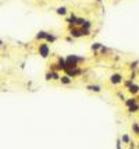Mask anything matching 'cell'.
Returning a JSON list of instances; mask_svg holds the SVG:
<instances>
[{"instance_id":"1","label":"cell","mask_w":139,"mask_h":149,"mask_svg":"<svg viewBox=\"0 0 139 149\" xmlns=\"http://www.w3.org/2000/svg\"><path fill=\"white\" fill-rule=\"evenodd\" d=\"M79 61H82V59H79V57L76 56H68L65 59V63H67V68H76V66Z\"/></svg>"},{"instance_id":"2","label":"cell","mask_w":139,"mask_h":149,"mask_svg":"<svg viewBox=\"0 0 139 149\" xmlns=\"http://www.w3.org/2000/svg\"><path fill=\"white\" fill-rule=\"evenodd\" d=\"M39 54H41L43 59H47L49 54H50V48H49L47 43H41L39 45Z\"/></svg>"},{"instance_id":"3","label":"cell","mask_w":139,"mask_h":149,"mask_svg":"<svg viewBox=\"0 0 139 149\" xmlns=\"http://www.w3.org/2000/svg\"><path fill=\"white\" fill-rule=\"evenodd\" d=\"M70 35L72 36V38H81V36H82V28L72 27V28L70 29Z\"/></svg>"},{"instance_id":"4","label":"cell","mask_w":139,"mask_h":149,"mask_svg":"<svg viewBox=\"0 0 139 149\" xmlns=\"http://www.w3.org/2000/svg\"><path fill=\"white\" fill-rule=\"evenodd\" d=\"M110 81H111V84H120L121 81H122V77H121V74H113L111 75V78H110Z\"/></svg>"},{"instance_id":"5","label":"cell","mask_w":139,"mask_h":149,"mask_svg":"<svg viewBox=\"0 0 139 149\" xmlns=\"http://www.w3.org/2000/svg\"><path fill=\"white\" fill-rule=\"evenodd\" d=\"M56 13H57L58 15H65V14H67V7H64V6H61V7H57Z\"/></svg>"},{"instance_id":"6","label":"cell","mask_w":139,"mask_h":149,"mask_svg":"<svg viewBox=\"0 0 139 149\" xmlns=\"http://www.w3.org/2000/svg\"><path fill=\"white\" fill-rule=\"evenodd\" d=\"M60 81H61V84H65V85L71 84V78H70V75H63V77H60Z\"/></svg>"},{"instance_id":"7","label":"cell","mask_w":139,"mask_h":149,"mask_svg":"<svg viewBox=\"0 0 139 149\" xmlns=\"http://www.w3.org/2000/svg\"><path fill=\"white\" fill-rule=\"evenodd\" d=\"M46 36H47V32H45V31H39L38 32V35H36V39L39 41V39H46Z\"/></svg>"},{"instance_id":"8","label":"cell","mask_w":139,"mask_h":149,"mask_svg":"<svg viewBox=\"0 0 139 149\" xmlns=\"http://www.w3.org/2000/svg\"><path fill=\"white\" fill-rule=\"evenodd\" d=\"M128 88H129V92L133 93V95L139 92V86L138 85H131V86H128Z\"/></svg>"},{"instance_id":"9","label":"cell","mask_w":139,"mask_h":149,"mask_svg":"<svg viewBox=\"0 0 139 149\" xmlns=\"http://www.w3.org/2000/svg\"><path fill=\"white\" fill-rule=\"evenodd\" d=\"M88 89L92 91V92H100V86L99 85H90V86H88Z\"/></svg>"},{"instance_id":"10","label":"cell","mask_w":139,"mask_h":149,"mask_svg":"<svg viewBox=\"0 0 139 149\" xmlns=\"http://www.w3.org/2000/svg\"><path fill=\"white\" fill-rule=\"evenodd\" d=\"M138 110H139V105H138V103H135V105L129 106V113H135V112H138Z\"/></svg>"},{"instance_id":"11","label":"cell","mask_w":139,"mask_h":149,"mask_svg":"<svg viewBox=\"0 0 139 149\" xmlns=\"http://www.w3.org/2000/svg\"><path fill=\"white\" fill-rule=\"evenodd\" d=\"M132 131L136 135H139V124L138 123H133V124H132Z\"/></svg>"},{"instance_id":"12","label":"cell","mask_w":139,"mask_h":149,"mask_svg":"<svg viewBox=\"0 0 139 149\" xmlns=\"http://www.w3.org/2000/svg\"><path fill=\"white\" fill-rule=\"evenodd\" d=\"M135 103H136V99H135V98H131V99H128L127 102H125V105H127L128 107L132 106V105H135Z\"/></svg>"},{"instance_id":"13","label":"cell","mask_w":139,"mask_h":149,"mask_svg":"<svg viewBox=\"0 0 139 149\" xmlns=\"http://www.w3.org/2000/svg\"><path fill=\"white\" fill-rule=\"evenodd\" d=\"M56 41V36H53L52 34H47V36H46V42H54Z\"/></svg>"},{"instance_id":"14","label":"cell","mask_w":139,"mask_h":149,"mask_svg":"<svg viewBox=\"0 0 139 149\" xmlns=\"http://www.w3.org/2000/svg\"><path fill=\"white\" fill-rule=\"evenodd\" d=\"M88 35H90L89 28H82V36H88Z\"/></svg>"},{"instance_id":"15","label":"cell","mask_w":139,"mask_h":149,"mask_svg":"<svg viewBox=\"0 0 139 149\" xmlns=\"http://www.w3.org/2000/svg\"><path fill=\"white\" fill-rule=\"evenodd\" d=\"M121 141L124 142V143H128V142L131 141V139H129V137H128V135L125 134V135H124V137H122V139H121Z\"/></svg>"},{"instance_id":"16","label":"cell","mask_w":139,"mask_h":149,"mask_svg":"<svg viewBox=\"0 0 139 149\" xmlns=\"http://www.w3.org/2000/svg\"><path fill=\"white\" fill-rule=\"evenodd\" d=\"M99 48H102L100 43H93V45H92V50H97Z\"/></svg>"},{"instance_id":"17","label":"cell","mask_w":139,"mask_h":149,"mask_svg":"<svg viewBox=\"0 0 139 149\" xmlns=\"http://www.w3.org/2000/svg\"><path fill=\"white\" fill-rule=\"evenodd\" d=\"M117 149H121V141L117 139Z\"/></svg>"},{"instance_id":"18","label":"cell","mask_w":139,"mask_h":149,"mask_svg":"<svg viewBox=\"0 0 139 149\" xmlns=\"http://www.w3.org/2000/svg\"><path fill=\"white\" fill-rule=\"evenodd\" d=\"M96 1H102V0H96Z\"/></svg>"}]
</instances>
